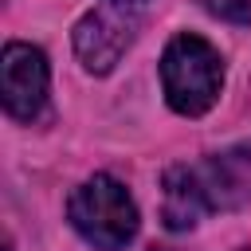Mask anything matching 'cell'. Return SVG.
Instances as JSON below:
<instances>
[{
    "label": "cell",
    "instance_id": "obj_1",
    "mask_svg": "<svg viewBox=\"0 0 251 251\" xmlns=\"http://www.w3.org/2000/svg\"><path fill=\"white\" fill-rule=\"evenodd\" d=\"M161 86H165V102L176 114H184V118L208 114L224 90L220 51L204 35L180 31L161 55Z\"/></svg>",
    "mask_w": 251,
    "mask_h": 251
},
{
    "label": "cell",
    "instance_id": "obj_2",
    "mask_svg": "<svg viewBox=\"0 0 251 251\" xmlns=\"http://www.w3.org/2000/svg\"><path fill=\"white\" fill-rule=\"evenodd\" d=\"M71 227L98 251H118L137 235V204L122 180L98 173L82 180L67 200Z\"/></svg>",
    "mask_w": 251,
    "mask_h": 251
},
{
    "label": "cell",
    "instance_id": "obj_3",
    "mask_svg": "<svg viewBox=\"0 0 251 251\" xmlns=\"http://www.w3.org/2000/svg\"><path fill=\"white\" fill-rule=\"evenodd\" d=\"M47 82H51V67L47 55L31 43H8L4 59H0V94H4V110L16 122H35L47 106Z\"/></svg>",
    "mask_w": 251,
    "mask_h": 251
},
{
    "label": "cell",
    "instance_id": "obj_4",
    "mask_svg": "<svg viewBox=\"0 0 251 251\" xmlns=\"http://www.w3.org/2000/svg\"><path fill=\"white\" fill-rule=\"evenodd\" d=\"M129 39H133V24L126 16H118V12H110V8L86 12L75 24V55L82 59V67L90 75L114 71V63L122 59Z\"/></svg>",
    "mask_w": 251,
    "mask_h": 251
},
{
    "label": "cell",
    "instance_id": "obj_5",
    "mask_svg": "<svg viewBox=\"0 0 251 251\" xmlns=\"http://www.w3.org/2000/svg\"><path fill=\"white\" fill-rule=\"evenodd\" d=\"M208 208H239L251 200V141H239L224 153H212L196 165Z\"/></svg>",
    "mask_w": 251,
    "mask_h": 251
},
{
    "label": "cell",
    "instance_id": "obj_6",
    "mask_svg": "<svg viewBox=\"0 0 251 251\" xmlns=\"http://www.w3.org/2000/svg\"><path fill=\"white\" fill-rule=\"evenodd\" d=\"M204 212H208V200H204V188H200L196 169H188V165L169 169V173H165V204H161L165 227L184 231V227H192Z\"/></svg>",
    "mask_w": 251,
    "mask_h": 251
},
{
    "label": "cell",
    "instance_id": "obj_7",
    "mask_svg": "<svg viewBox=\"0 0 251 251\" xmlns=\"http://www.w3.org/2000/svg\"><path fill=\"white\" fill-rule=\"evenodd\" d=\"M200 4L227 24H251V0H200Z\"/></svg>",
    "mask_w": 251,
    "mask_h": 251
},
{
    "label": "cell",
    "instance_id": "obj_8",
    "mask_svg": "<svg viewBox=\"0 0 251 251\" xmlns=\"http://www.w3.org/2000/svg\"><path fill=\"white\" fill-rule=\"evenodd\" d=\"M114 4H141V0H114Z\"/></svg>",
    "mask_w": 251,
    "mask_h": 251
}]
</instances>
